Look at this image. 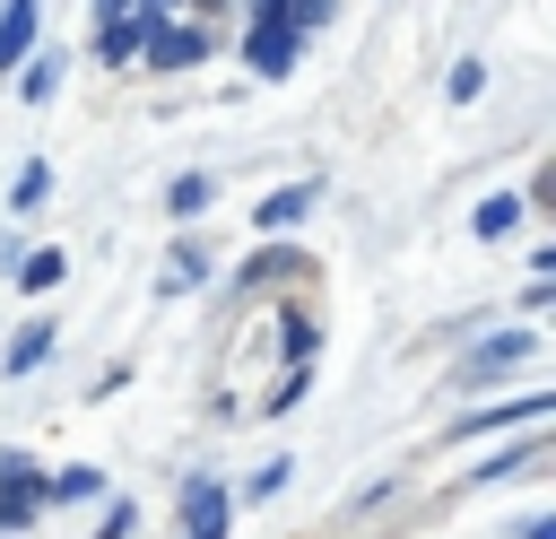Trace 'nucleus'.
Here are the masks:
<instances>
[{"mask_svg":"<svg viewBox=\"0 0 556 539\" xmlns=\"http://www.w3.org/2000/svg\"><path fill=\"white\" fill-rule=\"evenodd\" d=\"M148 35H156L148 17H122V26H104V35H96V52H104V61H130V52H139Z\"/></svg>","mask_w":556,"mask_h":539,"instance_id":"nucleus-10","label":"nucleus"},{"mask_svg":"<svg viewBox=\"0 0 556 539\" xmlns=\"http://www.w3.org/2000/svg\"><path fill=\"white\" fill-rule=\"evenodd\" d=\"M139 52H148L156 70H191V61H208V26H156Z\"/></svg>","mask_w":556,"mask_h":539,"instance_id":"nucleus-3","label":"nucleus"},{"mask_svg":"<svg viewBox=\"0 0 556 539\" xmlns=\"http://www.w3.org/2000/svg\"><path fill=\"white\" fill-rule=\"evenodd\" d=\"M539 356V330H495L469 365H460V383H495V374H513V365H530Z\"/></svg>","mask_w":556,"mask_h":539,"instance_id":"nucleus-1","label":"nucleus"},{"mask_svg":"<svg viewBox=\"0 0 556 539\" xmlns=\"http://www.w3.org/2000/svg\"><path fill=\"white\" fill-rule=\"evenodd\" d=\"M35 522V496H0V530H26Z\"/></svg>","mask_w":556,"mask_h":539,"instance_id":"nucleus-19","label":"nucleus"},{"mask_svg":"<svg viewBox=\"0 0 556 539\" xmlns=\"http://www.w3.org/2000/svg\"><path fill=\"white\" fill-rule=\"evenodd\" d=\"M287 9L295 0H252V26H287Z\"/></svg>","mask_w":556,"mask_h":539,"instance_id":"nucleus-20","label":"nucleus"},{"mask_svg":"<svg viewBox=\"0 0 556 539\" xmlns=\"http://www.w3.org/2000/svg\"><path fill=\"white\" fill-rule=\"evenodd\" d=\"M182 522H191L182 539H226V487L217 478H191L182 487Z\"/></svg>","mask_w":556,"mask_h":539,"instance_id":"nucleus-4","label":"nucleus"},{"mask_svg":"<svg viewBox=\"0 0 556 539\" xmlns=\"http://www.w3.org/2000/svg\"><path fill=\"white\" fill-rule=\"evenodd\" d=\"M61 270H70L61 252H26V270H17V287H26V296H43V287H61Z\"/></svg>","mask_w":556,"mask_h":539,"instance_id":"nucleus-14","label":"nucleus"},{"mask_svg":"<svg viewBox=\"0 0 556 539\" xmlns=\"http://www.w3.org/2000/svg\"><path fill=\"white\" fill-rule=\"evenodd\" d=\"M521 539H556V522H547V513H530V522H521Z\"/></svg>","mask_w":556,"mask_h":539,"instance_id":"nucleus-21","label":"nucleus"},{"mask_svg":"<svg viewBox=\"0 0 556 539\" xmlns=\"http://www.w3.org/2000/svg\"><path fill=\"white\" fill-rule=\"evenodd\" d=\"M278 278H304V261H295V252H261V261L243 270V287H278Z\"/></svg>","mask_w":556,"mask_h":539,"instance_id":"nucleus-13","label":"nucleus"},{"mask_svg":"<svg viewBox=\"0 0 556 539\" xmlns=\"http://www.w3.org/2000/svg\"><path fill=\"white\" fill-rule=\"evenodd\" d=\"M200 278H208V243H191V235H182V243L165 252V287H200Z\"/></svg>","mask_w":556,"mask_h":539,"instance_id":"nucleus-9","label":"nucleus"},{"mask_svg":"<svg viewBox=\"0 0 556 539\" xmlns=\"http://www.w3.org/2000/svg\"><path fill=\"white\" fill-rule=\"evenodd\" d=\"M165 209H174V217L191 226V217L208 209V174H174V191H165Z\"/></svg>","mask_w":556,"mask_h":539,"instance_id":"nucleus-11","label":"nucleus"},{"mask_svg":"<svg viewBox=\"0 0 556 539\" xmlns=\"http://www.w3.org/2000/svg\"><path fill=\"white\" fill-rule=\"evenodd\" d=\"M530 200H513V191H495V200H478V235H513V217H521Z\"/></svg>","mask_w":556,"mask_h":539,"instance_id":"nucleus-12","label":"nucleus"},{"mask_svg":"<svg viewBox=\"0 0 556 539\" xmlns=\"http://www.w3.org/2000/svg\"><path fill=\"white\" fill-rule=\"evenodd\" d=\"M200 9H217V0H200Z\"/></svg>","mask_w":556,"mask_h":539,"instance_id":"nucleus-23","label":"nucleus"},{"mask_svg":"<svg viewBox=\"0 0 556 539\" xmlns=\"http://www.w3.org/2000/svg\"><path fill=\"white\" fill-rule=\"evenodd\" d=\"M17 87H26V104H43V96L61 87V61H26V78H17Z\"/></svg>","mask_w":556,"mask_h":539,"instance_id":"nucleus-16","label":"nucleus"},{"mask_svg":"<svg viewBox=\"0 0 556 539\" xmlns=\"http://www.w3.org/2000/svg\"><path fill=\"white\" fill-rule=\"evenodd\" d=\"M26 43H35V0H9V9H0V70H17Z\"/></svg>","mask_w":556,"mask_h":539,"instance_id":"nucleus-5","label":"nucleus"},{"mask_svg":"<svg viewBox=\"0 0 556 539\" xmlns=\"http://www.w3.org/2000/svg\"><path fill=\"white\" fill-rule=\"evenodd\" d=\"M295 52H304V35H295V26H252V35H243V61H252L261 78H287V70H295Z\"/></svg>","mask_w":556,"mask_h":539,"instance_id":"nucleus-2","label":"nucleus"},{"mask_svg":"<svg viewBox=\"0 0 556 539\" xmlns=\"http://www.w3.org/2000/svg\"><path fill=\"white\" fill-rule=\"evenodd\" d=\"M130 9H139V17H148V26H156V17H165V9H174V0H130Z\"/></svg>","mask_w":556,"mask_h":539,"instance_id":"nucleus-22","label":"nucleus"},{"mask_svg":"<svg viewBox=\"0 0 556 539\" xmlns=\"http://www.w3.org/2000/svg\"><path fill=\"white\" fill-rule=\"evenodd\" d=\"M43 191H52V165H26V174H17V183H9V209H35V200H43Z\"/></svg>","mask_w":556,"mask_h":539,"instance_id":"nucleus-15","label":"nucleus"},{"mask_svg":"<svg viewBox=\"0 0 556 539\" xmlns=\"http://www.w3.org/2000/svg\"><path fill=\"white\" fill-rule=\"evenodd\" d=\"M321 17H330V0H295V9H287V26H295V35H313Z\"/></svg>","mask_w":556,"mask_h":539,"instance_id":"nucleus-18","label":"nucleus"},{"mask_svg":"<svg viewBox=\"0 0 556 539\" xmlns=\"http://www.w3.org/2000/svg\"><path fill=\"white\" fill-rule=\"evenodd\" d=\"M43 356H52V322H26V330L9 339V356H0V374H35Z\"/></svg>","mask_w":556,"mask_h":539,"instance_id":"nucleus-6","label":"nucleus"},{"mask_svg":"<svg viewBox=\"0 0 556 539\" xmlns=\"http://www.w3.org/2000/svg\"><path fill=\"white\" fill-rule=\"evenodd\" d=\"M43 496H52V504H96V496H104V469H87V461H70L61 478H43Z\"/></svg>","mask_w":556,"mask_h":539,"instance_id":"nucleus-7","label":"nucleus"},{"mask_svg":"<svg viewBox=\"0 0 556 539\" xmlns=\"http://www.w3.org/2000/svg\"><path fill=\"white\" fill-rule=\"evenodd\" d=\"M313 339H321V330H313V322H304V313H287V356H295V365H304V356H313Z\"/></svg>","mask_w":556,"mask_h":539,"instance_id":"nucleus-17","label":"nucleus"},{"mask_svg":"<svg viewBox=\"0 0 556 539\" xmlns=\"http://www.w3.org/2000/svg\"><path fill=\"white\" fill-rule=\"evenodd\" d=\"M304 209H313V183H287V191H269V200H261V209H252V217H261V226H269V235H278V226H295V217H304Z\"/></svg>","mask_w":556,"mask_h":539,"instance_id":"nucleus-8","label":"nucleus"}]
</instances>
